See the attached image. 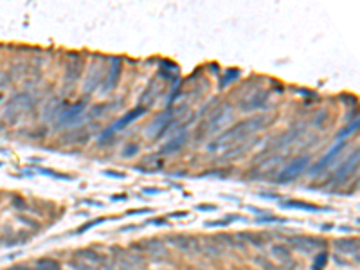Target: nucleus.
<instances>
[{
  "instance_id": "nucleus-40",
  "label": "nucleus",
  "mask_w": 360,
  "mask_h": 270,
  "mask_svg": "<svg viewBox=\"0 0 360 270\" xmlns=\"http://www.w3.org/2000/svg\"><path fill=\"white\" fill-rule=\"evenodd\" d=\"M260 196L261 198H269V200H277L279 196L277 194H274V193H260Z\"/></svg>"
},
{
  "instance_id": "nucleus-3",
  "label": "nucleus",
  "mask_w": 360,
  "mask_h": 270,
  "mask_svg": "<svg viewBox=\"0 0 360 270\" xmlns=\"http://www.w3.org/2000/svg\"><path fill=\"white\" fill-rule=\"evenodd\" d=\"M33 106V97L27 92H20V94L13 95L7 103V108H5V119H9V123H14L16 119L22 114L29 112Z\"/></svg>"
},
{
  "instance_id": "nucleus-12",
  "label": "nucleus",
  "mask_w": 360,
  "mask_h": 270,
  "mask_svg": "<svg viewBox=\"0 0 360 270\" xmlns=\"http://www.w3.org/2000/svg\"><path fill=\"white\" fill-rule=\"evenodd\" d=\"M348 144L344 141H341V142H337L335 146L332 148V150H330V152L326 153V155L322 157L321 161L319 162H315V164H313V168L312 170H310V175L312 177H315V175H319V173H321L322 170H326L328 166H330V164H332L333 161H335L337 157L341 155L342 153V150H344V148H346Z\"/></svg>"
},
{
  "instance_id": "nucleus-37",
  "label": "nucleus",
  "mask_w": 360,
  "mask_h": 270,
  "mask_svg": "<svg viewBox=\"0 0 360 270\" xmlns=\"http://www.w3.org/2000/svg\"><path fill=\"white\" fill-rule=\"evenodd\" d=\"M150 213H153L152 209H132V211H128V216H133V214H150Z\"/></svg>"
},
{
  "instance_id": "nucleus-26",
  "label": "nucleus",
  "mask_w": 360,
  "mask_h": 270,
  "mask_svg": "<svg viewBox=\"0 0 360 270\" xmlns=\"http://www.w3.org/2000/svg\"><path fill=\"white\" fill-rule=\"evenodd\" d=\"M106 218H97V220H90V222H87V223H83L80 229H76V232L74 234H85L89 229H94V227H97V225H101V223L104 222Z\"/></svg>"
},
{
  "instance_id": "nucleus-14",
  "label": "nucleus",
  "mask_w": 360,
  "mask_h": 270,
  "mask_svg": "<svg viewBox=\"0 0 360 270\" xmlns=\"http://www.w3.org/2000/svg\"><path fill=\"white\" fill-rule=\"evenodd\" d=\"M270 252H272V256H274L275 260L281 261V265H283L284 270H294L295 269V263L292 261V251H290V247L272 245L270 247Z\"/></svg>"
},
{
  "instance_id": "nucleus-38",
  "label": "nucleus",
  "mask_w": 360,
  "mask_h": 270,
  "mask_svg": "<svg viewBox=\"0 0 360 270\" xmlns=\"http://www.w3.org/2000/svg\"><path fill=\"white\" fill-rule=\"evenodd\" d=\"M5 270H33V269L29 265H25V263H16V265L9 267V269H5Z\"/></svg>"
},
{
  "instance_id": "nucleus-9",
  "label": "nucleus",
  "mask_w": 360,
  "mask_h": 270,
  "mask_svg": "<svg viewBox=\"0 0 360 270\" xmlns=\"http://www.w3.org/2000/svg\"><path fill=\"white\" fill-rule=\"evenodd\" d=\"M144 114H146V108H144V106H141V104H139V106H135V108H132L130 112H126V114H124L123 117L119 119V121L114 124V126H110V128L106 130V132H104L103 135H101V141H104V139L110 137V135H114V133L117 132V130L126 128V126H128L130 123H133L135 119H139L141 115H144Z\"/></svg>"
},
{
  "instance_id": "nucleus-28",
  "label": "nucleus",
  "mask_w": 360,
  "mask_h": 270,
  "mask_svg": "<svg viewBox=\"0 0 360 270\" xmlns=\"http://www.w3.org/2000/svg\"><path fill=\"white\" fill-rule=\"evenodd\" d=\"M9 81H11L9 72H0V101L4 99V90L7 89Z\"/></svg>"
},
{
  "instance_id": "nucleus-18",
  "label": "nucleus",
  "mask_w": 360,
  "mask_h": 270,
  "mask_svg": "<svg viewBox=\"0 0 360 270\" xmlns=\"http://www.w3.org/2000/svg\"><path fill=\"white\" fill-rule=\"evenodd\" d=\"M144 245L148 247H142L144 251H148V254L152 258H155V260H159V258H164L168 254V249H166V243L162 242V240H157V238H153V240H148V242H144Z\"/></svg>"
},
{
  "instance_id": "nucleus-32",
  "label": "nucleus",
  "mask_w": 360,
  "mask_h": 270,
  "mask_svg": "<svg viewBox=\"0 0 360 270\" xmlns=\"http://www.w3.org/2000/svg\"><path fill=\"white\" fill-rule=\"evenodd\" d=\"M139 153V144H128L126 148H123V157H135Z\"/></svg>"
},
{
  "instance_id": "nucleus-19",
  "label": "nucleus",
  "mask_w": 360,
  "mask_h": 270,
  "mask_svg": "<svg viewBox=\"0 0 360 270\" xmlns=\"http://www.w3.org/2000/svg\"><path fill=\"white\" fill-rule=\"evenodd\" d=\"M103 72V69H101V65H95L92 67V71L89 72V78H87L85 85H83V90H85V94H92L97 87H99V81H101V74Z\"/></svg>"
},
{
  "instance_id": "nucleus-11",
  "label": "nucleus",
  "mask_w": 360,
  "mask_h": 270,
  "mask_svg": "<svg viewBox=\"0 0 360 270\" xmlns=\"http://www.w3.org/2000/svg\"><path fill=\"white\" fill-rule=\"evenodd\" d=\"M164 243H168L170 247H175L177 251H182V252H189V251L200 252V247L198 243H196V240L191 236H185V234H170Z\"/></svg>"
},
{
  "instance_id": "nucleus-7",
  "label": "nucleus",
  "mask_w": 360,
  "mask_h": 270,
  "mask_svg": "<svg viewBox=\"0 0 360 270\" xmlns=\"http://www.w3.org/2000/svg\"><path fill=\"white\" fill-rule=\"evenodd\" d=\"M267 103H269V90L258 89L247 97H243L242 103H240V110L242 112H254V110L267 108Z\"/></svg>"
},
{
  "instance_id": "nucleus-24",
  "label": "nucleus",
  "mask_w": 360,
  "mask_h": 270,
  "mask_svg": "<svg viewBox=\"0 0 360 270\" xmlns=\"http://www.w3.org/2000/svg\"><path fill=\"white\" fill-rule=\"evenodd\" d=\"M80 69H81V63L78 67H74V63H69V65H67V71H65L67 83H74V81L80 78Z\"/></svg>"
},
{
  "instance_id": "nucleus-10",
  "label": "nucleus",
  "mask_w": 360,
  "mask_h": 270,
  "mask_svg": "<svg viewBox=\"0 0 360 270\" xmlns=\"http://www.w3.org/2000/svg\"><path fill=\"white\" fill-rule=\"evenodd\" d=\"M121 71H123V58L112 56L110 58V67L106 72V80H104L103 92H110L117 87L119 80H121Z\"/></svg>"
},
{
  "instance_id": "nucleus-2",
  "label": "nucleus",
  "mask_w": 360,
  "mask_h": 270,
  "mask_svg": "<svg viewBox=\"0 0 360 270\" xmlns=\"http://www.w3.org/2000/svg\"><path fill=\"white\" fill-rule=\"evenodd\" d=\"M308 164H310L308 155H301L297 157V159H294V161H290L288 164L277 173L275 182H277V184H288V182H292V180H295L297 177L303 175L304 170L308 168Z\"/></svg>"
},
{
  "instance_id": "nucleus-48",
  "label": "nucleus",
  "mask_w": 360,
  "mask_h": 270,
  "mask_svg": "<svg viewBox=\"0 0 360 270\" xmlns=\"http://www.w3.org/2000/svg\"><path fill=\"white\" fill-rule=\"evenodd\" d=\"M209 69H211V71H213L214 74H218V65H216V63H213V65H209Z\"/></svg>"
},
{
  "instance_id": "nucleus-5",
  "label": "nucleus",
  "mask_w": 360,
  "mask_h": 270,
  "mask_svg": "<svg viewBox=\"0 0 360 270\" xmlns=\"http://www.w3.org/2000/svg\"><path fill=\"white\" fill-rule=\"evenodd\" d=\"M288 245L295 251L303 252V254H310L313 251H321V249H326L328 242L322 240V238H315V236H290L288 238Z\"/></svg>"
},
{
  "instance_id": "nucleus-21",
  "label": "nucleus",
  "mask_w": 360,
  "mask_h": 270,
  "mask_svg": "<svg viewBox=\"0 0 360 270\" xmlns=\"http://www.w3.org/2000/svg\"><path fill=\"white\" fill-rule=\"evenodd\" d=\"M279 205L284 209H301V211H313V213L322 211L321 207H315V205L306 204V202H301V200H288V202H283V204H279Z\"/></svg>"
},
{
  "instance_id": "nucleus-25",
  "label": "nucleus",
  "mask_w": 360,
  "mask_h": 270,
  "mask_svg": "<svg viewBox=\"0 0 360 270\" xmlns=\"http://www.w3.org/2000/svg\"><path fill=\"white\" fill-rule=\"evenodd\" d=\"M36 173H42V175H45V177H52V179H60V180H72V177L58 173V171H54V170H47V168H36Z\"/></svg>"
},
{
  "instance_id": "nucleus-23",
  "label": "nucleus",
  "mask_w": 360,
  "mask_h": 270,
  "mask_svg": "<svg viewBox=\"0 0 360 270\" xmlns=\"http://www.w3.org/2000/svg\"><path fill=\"white\" fill-rule=\"evenodd\" d=\"M240 74H242V72L238 71V69H229V71H225V74H223V78L218 83V89H225L227 85H231L232 81H236L238 78H240Z\"/></svg>"
},
{
  "instance_id": "nucleus-46",
  "label": "nucleus",
  "mask_w": 360,
  "mask_h": 270,
  "mask_svg": "<svg viewBox=\"0 0 360 270\" xmlns=\"http://www.w3.org/2000/svg\"><path fill=\"white\" fill-rule=\"evenodd\" d=\"M333 260H335L337 265H346V261L342 260V258H339V256H333Z\"/></svg>"
},
{
  "instance_id": "nucleus-4",
  "label": "nucleus",
  "mask_w": 360,
  "mask_h": 270,
  "mask_svg": "<svg viewBox=\"0 0 360 270\" xmlns=\"http://www.w3.org/2000/svg\"><path fill=\"white\" fill-rule=\"evenodd\" d=\"M359 155H360V152L355 150V152L348 157L346 161L342 162L341 166L337 168L335 175L332 177L333 185H342L346 180H350L353 175H357V171H359Z\"/></svg>"
},
{
  "instance_id": "nucleus-42",
  "label": "nucleus",
  "mask_w": 360,
  "mask_h": 270,
  "mask_svg": "<svg viewBox=\"0 0 360 270\" xmlns=\"http://www.w3.org/2000/svg\"><path fill=\"white\" fill-rule=\"evenodd\" d=\"M198 211H216V205H196Z\"/></svg>"
},
{
  "instance_id": "nucleus-17",
  "label": "nucleus",
  "mask_w": 360,
  "mask_h": 270,
  "mask_svg": "<svg viewBox=\"0 0 360 270\" xmlns=\"http://www.w3.org/2000/svg\"><path fill=\"white\" fill-rule=\"evenodd\" d=\"M335 249L342 254H359V238H341L335 240Z\"/></svg>"
},
{
  "instance_id": "nucleus-29",
  "label": "nucleus",
  "mask_w": 360,
  "mask_h": 270,
  "mask_svg": "<svg viewBox=\"0 0 360 270\" xmlns=\"http://www.w3.org/2000/svg\"><path fill=\"white\" fill-rule=\"evenodd\" d=\"M357 130H359V119H355V121H353V123H351L350 126H348V128H344L342 132L337 133V139H344L346 135H350V133L357 132Z\"/></svg>"
},
{
  "instance_id": "nucleus-35",
  "label": "nucleus",
  "mask_w": 360,
  "mask_h": 270,
  "mask_svg": "<svg viewBox=\"0 0 360 270\" xmlns=\"http://www.w3.org/2000/svg\"><path fill=\"white\" fill-rule=\"evenodd\" d=\"M103 175L104 177H110V179H126V175H124V173H121V171H114V170H104Z\"/></svg>"
},
{
  "instance_id": "nucleus-33",
  "label": "nucleus",
  "mask_w": 360,
  "mask_h": 270,
  "mask_svg": "<svg viewBox=\"0 0 360 270\" xmlns=\"http://www.w3.org/2000/svg\"><path fill=\"white\" fill-rule=\"evenodd\" d=\"M18 222H20V223H25V225H29V227L36 229V231L40 229L38 222H34V220H31L29 216H24V214H20V216H18Z\"/></svg>"
},
{
  "instance_id": "nucleus-27",
  "label": "nucleus",
  "mask_w": 360,
  "mask_h": 270,
  "mask_svg": "<svg viewBox=\"0 0 360 270\" xmlns=\"http://www.w3.org/2000/svg\"><path fill=\"white\" fill-rule=\"evenodd\" d=\"M69 267H71L72 270H101V269H97V267L89 265V263H85V261H78V260L69 261Z\"/></svg>"
},
{
  "instance_id": "nucleus-8",
  "label": "nucleus",
  "mask_w": 360,
  "mask_h": 270,
  "mask_svg": "<svg viewBox=\"0 0 360 270\" xmlns=\"http://www.w3.org/2000/svg\"><path fill=\"white\" fill-rule=\"evenodd\" d=\"M229 117H231V106H229V104H223V106H220L218 110H214L213 114L209 115V119L205 121L204 132L209 133V135L220 132L223 124L229 121Z\"/></svg>"
},
{
  "instance_id": "nucleus-31",
  "label": "nucleus",
  "mask_w": 360,
  "mask_h": 270,
  "mask_svg": "<svg viewBox=\"0 0 360 270\" xmlns=\"http://www.w3.org/2000/svg\"><path fill=\"white\" fill-rule=\"evenodd\" d=\"M326 260H328V254L326 252H321L317 258H315V263H313V270H321L322 267L326 265Z\"/></svg>"
},
{
  "instance_id": "nucleus-15",
  "label": "nucleus",
  "mask_w": 360,
  "mask_h": 270,
  "mask_svg": "<svg viewBox=\"0 0 360 270\" xmlns=\"http://www.w3.org/2000/svg\"><path fill=\"white\" fill-rule=\"evenodd\" d=\"M74 256L80 258L81 261H85V263H89V265H94V267H103V263L106 261V256H103L101 252H97L95 249H80V251L74 252Z\"/></svg>"
},
{
  "instance_id": "nucleus-36",
  "label": "nucleus",
  "mask_w": 360,
  "mask_h": 270,
  "mask_svg": "<svg viewBox=\"0 0 360 270\" xmlns=\"http://www.w3.org/2000/svg\"><path fill=\"white\" fill-rule=\"evenodd\" d=\"M200 177H227V171L225 170H211V171L202 173Z\"/></svg>"
},
{
  "instance_id": "nucleus-1",
  "label": "nucleus",
  "mask_w": 360,
  "mask_h": 270,
  "mask_svg": "<svg viewBox=\"0 0 360 270\" xmlns=\"http://www.w3.org/2000/svg\"><path fill=\"white\" fill-rule=\"evenodd\" d=\"M263 124H265V117H261V115L249 117V119H245V121H240L238 124L231 126L229 130H225L222 135H218L213 142H209L207 146H205V150H207V152L229 150V148L243 142L249 135H252V133H256L258 130H261L263 128Z\"/></svg>"
},
{
  "instance_id": "nucleus-20",
  "label": "nucleus",
  "mask_w": 360,
  "mask_h": 270,
  "mask_svg": "<svg viewBox=\"0 0 360 270\" xmlns=\"http://www.w3.org/2000/svg\"><path fill=\"white\" fill-rule=\"evenodd\" d=\"M242 240L249 242L252 247H256V249H263L265 247V242L270 240V234H254V232H242L240 234Z\"/></svg>"
},
{
  "instance_id": "nucleus-41",
  "label": "nucleus",
  "mask_w": 360,
  "mask_h": 270,
  "mask_svg": "<svg viewBox=\"0 0 360 270\" xmlns=\"http://www.w3.org/2000/svg\"><path fill=\"white\" fill-rule=\"evenodd\" d=\"M146 223H150V225H168L166 218L164 220H148Z\"/></svg>"
},
{
  "instance_id": "nucleus-16",
  "label": "nucleus",
  "mask_w": 360,
  "mask_h": 270,
  "mask_svg": "<svg viewBox=\"0 0 360 270\" xmlns=\"http://www.w3.org/2000/svg\"><path fill=\"white\" fill-rule=\"evenodd\" d=\"M187 137H189V133L185 132V130H182V133H179L175 139H171L170 142H166V144H164V148L161 150V153H162V155H171V153H177L179 150H182V146L185 144Z\"/></svg>"
},
{
  "instance_id": "nucleus-6",
  "label": "nucleus",
  "mask_w": 360,
  "mask_h": 270,
  "mask_svg": "<svg viewBox=\"0 0 360 270\" xmlns=\"http://www.w3.org/2000/svg\"><path fill=\"white\" fill-rule=\"evenodd\" d=\"M87 108V103L85 101H78L74 104H65L62 106L60 110V114H58L56 121L60 126H72V124H78L80 123V117L83 115Z\"/></svg>"
},
{
  "instance_id": "nucleus-47",
  "label": "nucleus",
  "mask_w": 360,
  "mask_h": 270,
  "mask_svg": "<svg viewBox=\"0 0 360 270\" xmlns=\"http://www.w3.org/2000/svg\"><path fill=\"white\" fill-rule=\"evenodd\" d=\"M112 200H126V194H115L112 196Z\"/></svg>"
},
{
  "instance_id": "nucleus-43",
  "label": "nucleus",
  "mask_w": 360,
  "mask_h": 270,
  "mask_svg": "<svg viewBox=\"0 0 360 270\" xmlns=\"http://www.w3.org/2000/svg\"><path fill=\"white\" fill-rule=\"evenodd\" d=\"M137 225H124V227L119 229V232H128V231H137Z\"/></svg>"
},
{
  "instance_id": "nucleus-44",
  "label": "nucleus",
  "mask_w": 360,
  "mask_h": 270,
  "mask_svg": "<svg viewBox=\"0 0 360 270\" xmlns=\"http://www.w3.org/2000/svg\"><path fill=\"white\" fill-rule=\"evenodd\" d=\"M187 216V211H182V213H171L170 218H185Z\"/></svg>"
},
{
  "instance_id": "nucleus-22",
  "label": "nucleus",
  "mask_w": 360,
  "mask_h": 270,
  "mask_svg": "<svg viewBox=\"0 0 360 270\" xmlns=\"http://www.w3.org/2000/svg\"><path fill=\"white\" fill-rule=\"evenodd\" d=\"M34 270H62V265L52 258H42L34 263Z\"/></svg>"
},
{
  "instance_id": "nucleus-45",
  "label": "nucleus",
  "mask_w": 360,
  "mask_h": 270,
  "mask_svg": "<svg viewBox=\"0 0 360 270\" xmlns=\"http://www.w3.org/2000/svg\"><path fill=\"white\" fill-rule=\"evenodd\" d=\"M144 193L146 194H157V193H161V189H157V187H146Z\"/></svg>"
},
{
  "instance_id": "nucleus-34",
  "label": "nucleus",
  "mask_w": 360,
  "mask_h": 270,
  "mask_svg": "<svg viewBox=\"0 0 360 270\" xmlns=\"http://www.w3.org/2000/svg\"><path fill=\"white\" fill-rule=\"evenodd\" d=\"M11 202H13V207L14 209H29L27 205H25V200L24 198H20V196H13V198H11Z\"/></svg>"
},
{
  "instance_id": "nucleus-39",
  "label": "nucleus",
  "mask_w": 360,
  "mask_h": 270,
  "mask_svg": "<svg viewBox=\"0 0 360 270\" xmlns=\"http://www.w3.org/2000/svg\"><path fill=\"white\" fill-rule=\"evenodd\" d=\"M260 223H267V222H284V218H275V216H269V218H258Z\"/></svg>"
},
{
  "instance_id": "nucleus-13",
  "label": "nucleus",
  "mask_w": 360,
  "mask_h": 270,
  "mask_svg": "<svg viewBox=\"0 0 360 270\" xmlns=\"http://www.w3.org/2000/svg\"><path fill=\"white\" fill-rule=\"evenodd\" d=\"M304 128H306L304 124H297V126H292L290 130H286V132H284L283 135H281V137L272 144L274 150H283V148H288L290 144H294V142L304 133Z\"/></svg>"
},
{
  "instance_id": "nucleus-30",
  "label": "nucleus",
  "mask_w": 360,
  "mask_h": 270,
  "mask_svg": "<svg viewBox=\"0 0 360 270\" xmlns=\"http://www.w3.org/2000/svg\"><path fill=\"white\" fill-rule=\"evenodd\" d=\"M254 263H256V265H260L263 270H275V267L272 265V263H270V261L267 260L265 256H256V258H254Z\"/></svg>"
}]
</instances>
